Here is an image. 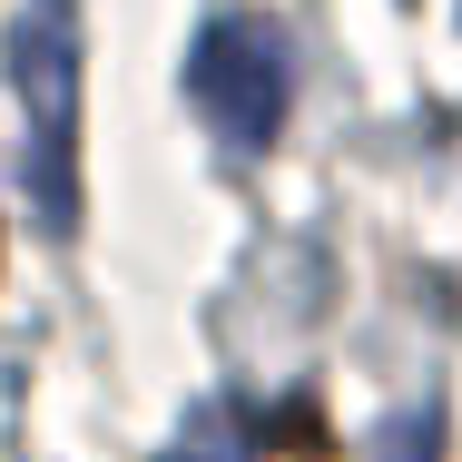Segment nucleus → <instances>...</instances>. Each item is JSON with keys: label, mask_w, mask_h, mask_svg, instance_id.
Segmentation results:
<instances>
[{"label": "nucleus", "mask_w": 462, "mask_h": 462, "mask_svg": "<svg viewBox=\"0 0 462 462\" xmlns=\"http://www.w3.org/2000/svg\"><path fill=\"white\" fill-rule=\"evenodd\" d=\"M276 443H305V453H325V423H315V403H305V393L276 413Z\"/></svg>", "instance_id": "nucleus-3"}, {"label": "nucleus", "mask_w": 462, "mask_h": 462, "mask_svg": "<svg viewBox=\"0 0 462 462\" xmlns=\"http://www.w3.org/2000/svg\"><path fill=\"white\" fill-rule=\"evenodd\" d=\"M187 89H197V118L226 138V148H266L285 128V30L276 20H207L197 60H187Z\"/></svg>", "instance_id": "nucleus-2"}, {"label": "nucleus", "mask_w": 462, "mask_h": 462, "mask_svg": "<svg viewBox=\"0 0 462 462\" xmlns=\"http://www.w3.org/2000/svg\"><path fill=\"white\" fill-rule=\"evenodd\" d=\"M10 89L30 128L40 226H79V0H30L10 20Z\"/></svg>", "instance_id": "nucleus-1"}, {"label": "nucleus", "mask_w": 462, "mask_h": 462, "mask_svg": "<svg viewBox=\"0 0 462 462\" xmlns=\"http://www.w3.org/2000/svg\"><path fill=\"white\" fill-rule=\"evenodd\" d=\"M168 462H236V453H226V443H217V433L197 423V433H187V443H178V453H168Z\"/></svg>", "instance_id": "nucleus-5"}, {"label": "nucleus", "mask_w": 462, "mask_h": 462, "mask_svg": "<svg viewBox=\"0 0 462 462\" xmlns=\"http://www.w3.org/2000/svg\"><path fill=\"white\" fill-rule=\"evenodd\" d=\"M393 462H433V413H403V433H393Z\"/></svg>", "instance_id": "nucleus-4"}]
</instances>
